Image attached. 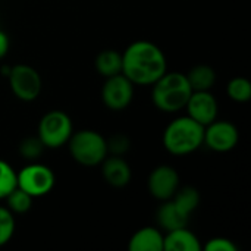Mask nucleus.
<instances>
[{
  "label": "nucleus",
  "instance_id": "1",
  "mask_svg": "<svg viewBox=\"0 0 251 251\" xmlns=\"http://www.w3.org/2000/svg\"><path fill=\"white\" fill-rule=\"evenodd\" d=\"M166 71L163 50L149 40L134 41L122 53V74L134 85H153Z\"/></svg>",
  "mask_w": 251,
  "mask_h": 251
},
{
  "label": "nucleus",
  "instance_id": "2",
  "mask_svg": "<svg viewBox=\"0 0 251 251\" xmlns=\"http://www.w3.org/2000/svg\"><path fill=\"white\" fill-rule=\"evenodd\" d=\"M193 93L185 74L166 71L151 85V101L165 113H176L182 110Z\"/></svg>",
  "mask_w": 251,
  "mask_h": 251
},
{
  "label": "nucleus",
  "instance_id": "3",
  "mask_svg": "<svg viewBox=\"0 0 251 251\" xmlns=\"http://www.w3.org/2000/svg\"><path fill=\"white\" fill-rule=\"evenodd\" d=\"M204 126L188 115L178 116L168 124L163 131L162 143L168 153L174 156H187L203 146Z\"/></svg>",
  "mask_w": 251,
  "mask_h": 251
},
{
  "label": "nucleus",
  "instance_id": "4",
  "mask_svg": "<svg viewBox=\"0 0 251 251\" xmlns=\"http://www.w3.org/2000/svg\"><path fill=\"white\" fill-rule=\"evenodd\" d=\"M66 144L71 157L81 166L87 168L99 166L109 154L106 138L93 129H79L72 132Z\"/></svg>",
  "mask_w": 251,
  "mask_h": 251
},
{
  "label": "nucleus",
  "instance_id": "5",
  "mask_svg": "<svg viewBox=\"0 0 251 251\" xmlns=\"http://www.w3.org/2000/svg\"><path fill=\"white\" fill-rule=\"evenodd\" d=\"M74 132L72 119L63 110H50L38 122L37 137L46 149L63 147Z\"/></svg>",
  "mask_w": 251,
  "mask_h": 251
},
{
  "label": "nucleus",
  "instance_id": "6",
  "mask_svg": "<svg viewBox=\"0 0 251 251\" xmlns=\"http://www.w3.org/2000/svg\"><path fill=\"white\" fill-rule=\"evenodd\" d=\"M56 184V176L51 168L35 160L25 165L16 172V187L29 194L32 199L44 197L51 193Z\"/></svg>",
  "mask_w": 251,
  "mask_h": 251
},
{
  "label": "nucleus",
  "instance_id": "7",
  "mask_svg": "<svg viewBox=\"0 0 251 251\" xmlns=\"http://www.w3.org/2000/svg\"><path fill=\"white\" fill-rule=\"evenodd\" d=\"M10 91L21 101H34L38 99L43 90V81L40 74L29 65L18 63L10 66L7 72Z\"/></svg>",
  "mask_w": 251,
  "mask_h": 251
},
{
  "label": "nucleus",
  "instance_id": "8",
  "mask_svg": "<svg viewBox=\"0 0 251 251\" xmlns=\"http://www.w3.org/2000/svg\"><path fill=\"white\" fill-rule=\"evenodd\" d=\"M104 79L106 81L101 87L103 104L113 112H121L126 109L134 99L135 85L124 74H118Z\"/></svg>",
  "mask_w": 251,
  "mask_h": 251
},
{
  "label": "nucleus",
  "instance_id": "9",
  "mask_svg": "<svg viewBox=\"0 0 251 251\" xmlns=\"http://www.w3.org/2000/svg\"><path fill=\"white\" fill-rule=\"evenodd\" d=\"M240 141L238 128L229 121L215 119L212 124L204 126L203 144L216 153H226L237 147Z\"/></svg>",
  "mask_w": 251,
  "mask_h": 251
},
{
  "label": "nucleus",
  "instance_id": "10",
  "mask_svg": "<svg viewBox=\"0 0 251 251\" xmlns=\"http://www.w3.org/2000/svg\"><path fill=\"white\" fill-rule=\"evenodd\" d=\"M149 193L159 201H166L174 197L179 188V174L169 165H160L151 171L147 181Z\"/></svg>",
  "mask_w": 251,
  "mask_h": 251
},
{
  "label": "nucleus",
  "instance_id": "11",
  "mask_svg": "<svg viewBox=\"0 0 251 251\" xmlns=\"http://www.w3.org/2000/svg\"><path fill=\"white\" fill-rule=\"evenodd\" d=\"M187 115L203 126L218 119L219 104L212 91H193L185 107Z\"/></svg>",
  "mask_w": 251,
  "mask_h": 251
},
{
  "label": "nucleus",
  "instance_id": "12",
  "mask_svg": "<svg viewBox=\"0 0 251 251\" xmlns=\"http://www.w3.org/2000/svg\"><path fill=\"white\" fill-rule=\"evenodd\" d=\"M100 165H101V175L109 185L115 188H124L131 182L132 171L128 162L122 156L107 154Z\"/></svg>",
  "mask_w": 251,
  "mask_h": 251
},
{
  "label": "nucleus",
  "instance_id": "13",
  "mask_svg": "<svg viewBox=\"0 0 251 251\" xmlns=\"http://www.w3.org/2000/svg\"><path fill=\"white\" fill-rule=\"evenodd\" d=\"M201 249L199 237L187 226L168 231L163 235V251H200Z\"/></svg>",
  "mask_w": 251,
  "mask_h": 251
},
{
  "label": "nucleus",
  "instance_id": "14",
  "mask_svg": "<svg viewBox=\"0 0 251 251\" xmlns=\"http://www.w3.org/2000/svg\"><path fill=\"white\" fill-rule=\"evenodd\" d=\"M129 251H163V234L154 226H146L134 232L128 241Z\"/></svg>",
  "mask_w": 251,
  "mask_h": 251
},
{
  "label": "nucleus",
  "instance_id": "15",
  "mask_svg": "<svg viewBox=\"0 0 251 251\" xmlns=\"http://www.w3.org/2000/svg\"><path fill=\"white\" fill-rule=\"evenodd\" d=\"M156 219H157L159 226L165 229L166 232L176 229V228L187 226L190 222V216L185 215L171 199L166 201H162V204L159 206L156 212Z\"/></svg>",
  "mask_w": 251,
  "mask_h": 251
},
{
  "label": "nucleus",
  "instance_id": "16",
  "mask_svg": "<svg viewBox=\"0 0 251 251\" xmlns=\"http://www.w3.org/2000/svg\"><path fill=\"white\" fill-rule=\"evenodd\" d=\"M187 75V79L193 88V91H212L213 85L216 84V71L206 65V63H200L193 66Z\"/></svg>",
  "mask_w": 251,
  "mask_h": 251
},
{
  "label": "nucleus",
  "instance_id": "17",
  "mask_svg": "<svg viewBox=\"0 0 251 251\" xmlns=\"http://www.w3.org/2000/svg\"><path fill=\"white\" fill-rule=\"evenodd\" d=\"M96 71L103 76L109 78L118 74H122V53L115 49L101 50L94 60Z\"/></svg>",
  "mask_w": 251,
  "mask_h": 251
},
{
  "label": "nucleus",
  "instance_id": "18",
  "mask_svg": "<svg viewBox=\"0 0 251 251\" xmlns=\"http://www.w3.org/2000/svg\"><path fill=\"white\" fill-rule=\"evenodd\" d=\"M171 200L185 215L191 216L200 204V193L194 187H179Z\"/></svg>",
  "mask_w": 251,
  "mask_h": 251
},
{
  "label": "nucleus",
  "instance_id": "19",
  "mask_svg": "<svg viewBox=\"0 0 251 251\" xmlns=\"http://www.w3.org/2000/svg\"><path fill=\"white\" fill-rule=\"evenodd\" d=\"M226 93L232 101L247 103L251 100V82L244 76H235L228 82Z\"/></svg>",
  "mask_w": 251,
  "mask_h": 251
},
{
  "label": "nucleus",
  "instance_id": "20",
  "mask_svg": "<svg viewBox=\"0 0 251 251\" xmlns=\"http://www.w3.org/2000/svg\"><path fill=\"white\" fill-rule=\"evenodd\" d=\"M7 203V209L13 213V215H24L28 210H31L32 207V197L29 194H26L25 191H22L21 188H15L6 199Z\"/></svg>",
  "mask_w": 251,
  "mask_h": 251
},
{
  "label": "nucleus",
  "instance_id": "21",
  "mask_svg": "<svg viewBox=\"0 0 251 251\" xmlns=\"http://www.w3.org/2000/svg\"><path fill=\"white\" fill-rule=\"evenodd\" d=\"M16 188V171L0 159V200H4Z\"/></svg>",
  "mask_w": 251,
  "mask_h": 251
},
{
  "label": "nucleus",
  "instance_id": "22",
  "mask_svg": "<svg viewBox=\"0 0 251 251\" xmlns=\"http://www.w3.org/2000/svg\"><path fill=\"white\" fill-rule=\"evenodd\" d=\"M16 229L15 215L4 206H0V247L6 246Z\"/></svg>",
  "mask_w": 251,
  "mask_h": 251
},
{
  "label": "nucleus",
  "instance_id": "23",
  "mask_svg": "<svg viewBox=\"0 0 251 251\" xmlns=\"http://www.w3.org/2000/svg\"><path fill=\"white\" fill-rule=\"evenodd\" d=\"M44 149L46 147L43 146V143L40 141L38 137H28V138H24L21 141V144H19V154L24 159H26L29 162H34V160H37L43 154Z\"/></svg>",
  "mask_w": 251,
  "mask_h": 251
},
{
  "label": "nucleus",
  "instance_id": "24",
  "mask_svg": "<svg viewBox=\"0 0 251 251\" xmlns=\"http://www.w3.org/2000/svg\"><path fill=\"white\" fill-rule=\"evenodd\" d=\"M107 143V153L112 156H124L131 149V140L125 134H113L110 138L106 140Z\"/></svg>",
  "mask_w": 251,
  "mask_h": 251
},
{
  "label": "nucleus",
  "instance_id": "25",
  "mask_svg": "<svg viewBox=\"0 0 251 251\" xmlns=\"http://www.w3.org/2000/svg\"><path fill=\"white\" fill-rule=\"evenodd\" d=\"M204 250L207 251H237L238 247L225 237H215L210 238L206 244H204Z\"/></svg>",
  "mask_w": 251,
  "mask_h": 251
},
{
  "label": "nucleus",
  "instance_id": "26",
  "mask_svg": "<svg viewBox=\"0 0 251 251\" xmlns=\"http://www.w3.org/2000/svg\"><path fill=\"white\" fill-rule=\"evenodd\" d=\"M9 46H10V43H9V37H7V34H6L4 31H1V29H0V59H3V57L7 54V51H9Z\"/></svg>",
  "mask_w": 251,
  "mask_h": 251
}]
</instances>
